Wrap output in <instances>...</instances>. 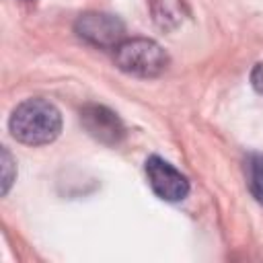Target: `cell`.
I'll use <instances>...</instances> for the list:
<instances>
[{"label": "cell", "mask_w": 263, "mask_h": 263, "mask_svg": "<svg viewBox=\"0 0 263 263\" xmlns=\"http://www.w3.org/2000/svg\"><path fill=\"white\" fill-rule=\"evenodd\" d=\"M115 64L125 74L154 78L166 70L168 55L156 41L146 37H132L123 39L115 47Z\"/></svg>", "instance_id": "7a4b0ae2"}, {"label": "cell", "mask_w": 263, "mask_h": 263, "mask_svg": "<svg viewBox=\"0 0 263 263\" xmlns=\"http://www.w3.org/2000/svg\"><path fill=\"white\" fill-rule=\"evenodd\" d=\"M14 181V160L6 148H2V193L6 195Z\"/></svg>", "instance_id": "52a82bcc"}, {"label": "cell", "mask_w": 263, "mask_h": 263, "mask_svg": "<svg viewBox=\"0 0 263 263\" xmlns=\"http://www.w3.org/2000/svg\"><path fill=\"white\" fill-rule=\"evenodd\" d=\"M251 84L259 95H263V62L251 70Z\"/></svg>", "instance_id": "ba28073f"}, {"label": "cell", "mask_w": 263, "mask_h": 263, "mask_svg": "<svg viewBox=\"0 0 263 263\" xmlns=\"http://www.w3.org/2000/svg\"><path fill=\"white\" fill-rule=\"evenodd\" d=\"M74 29L78 37H82L84 41L107 49H115L125 35L123 23L107 12H84L78 16Z\"/></svg>", "instance_id": "3957f363"}, {"label": "cell", "mask_w": 263, "mask_h": 263, "mask_svg": "<svg viewBox=\"0 0 263 263\" xmlns=\"http://www.w3.org/2000/svg\"><path fill=\"white\" fill-rule=\"evenodd\" d=\"M245 175H247V187L251 195L263 203V154L251 152L245 160Z\"/></svg>", "instance_id": "8992f818"}, {"label": "cell", "mask_w": 263, "mask_h": 263, "mask_svg": "<svg viewBox=\"0 0 263 263\" xmlns=\"http://www.w3.org/2000/svg\"><path fill=\"white\" fill-rule=\"evenodd\" d=\"M80 121L84 129L99 142L107 146H117L125 138V127L117 113L107 109L105 105H86L80 111Z\"/></svg>", "instance_id": "5b68a950"}, {"label": "cell", "mask_w": 263, "mask_h": 263, "mask_svg": "<svg viewBox=\"0 0 263 263\" xmlns=\"http://www.w3.org/2000/svg\"><path fill=\"white\" fill-rule=\"evenodd\" d=\"M8 129L23 144L43 146L60 136L62 115L58 107L45 99H27L14 107Z\"/></svg>", "instance_id": "6da1fadb"}, {"label": "cell", "mask_w": 263, "mask_h": 263, "mask_svg": "<svg viewBox=\"0 0 263 263\" xmlns=\"http://www.w3.org/2000/svg\"><path fill=\"white\" fill-rule=\"evenodd\" d=\"M146 177L152 191L164 201H181L189 193L187 177L160 156H150L146 160Z\"/></svg>", "instance_id": "277c9868"}]
</instances>
